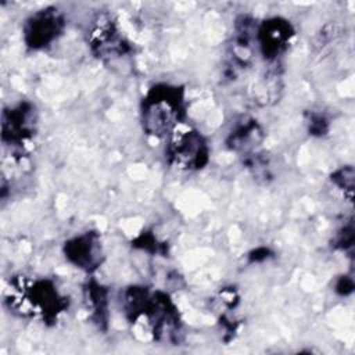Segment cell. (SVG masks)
<instances>
[{
    "instance_id": "6da1fadb",
    "label": "cell",
    "mask_w": 355,
    "mask_h": 355,
    "mask_svg": "<svg viewBox=\"0 0 355 355\" xmlns=\"http://www.w3.org/2000/svg\"><path fill=\"white\" fill-rule=\"evenodd\" d=\"M10 308L24 316H40L46 322H53L67 308V298L62 297L53 282L28 280L24 276L10 282L7 295Z\"/></svg>"
},
{
    "instance_id": "7a4b0ae2",
    "label": "cell",
    "mask_w": 355,
    "mask_h": 355,
    "mask_svg": "<svg viewBox=\"0 0 355 355\" xmlns=\"http://www.w3.org/2000/svg\"><path fill=\"white\" fill-rule=\"evenodd\" d=\"M184 116V92L172 85L151 87L141 101V125L154 137L171 136Z\"/></svg>"
},
{
    "instance_id": "3957f363",
    "label": "cell",
    "mask_w": 355,
    "mask_h": 355,
    "mask_svg": "<svg viewBox=\"0 0 355 355\" xmlns=\"http://www.w3.org/2000/svg\"><path fill=\"white\" fill-rule=\"evenodd\" d=\"M166 158L179 171H198L208 164L209 148L200 132L180 123L169 136Z\"/></svg>"
},
{
    "instance_id": "277c9868",
    "label": "cell",
    "mask_w": 355,
    "mask_h": 355,
    "mask_svg": "<svg viewBox=\"0 0 355 355\" xmlns=\"http://www.w3.org/2000/svg\"><path fill=\"white\" fill-rule=\"evenodd\" d=\"M64 24L62 14L55 7L39 10L25 21L24 42L33 50L47 47L61 35Z\"/></svg>"
},
{
    "instance_id": "5b68a950",
    "label": "cell",
    "mask_w": 355,
    "mask_h": 355,
    "mask_svg": "<svg viewBox=\"0 0 355 355\" xmlns=\"http://www.w3.org/2000/svg\"><path fill=\"white\" fill-rule=\"evenodd\" d=\"M36 114L29 103H21L6 110L1 118L3 141L11 146H25L35 135Z\"/></svg>"
},
{
    "instance_id": "8992f818",
    "label": "cell",
    "mask_w": 355,
    "mask_h": 355,
    "mask_svg": "<svg viewBox=\"0 0 355 355\" xmlns=\"http://www.w3.org/2000/svg\"><path fill=\"white\" fill-rule=\"evenodd\" d=\"M294 29L291 24L282 18L273 17L263 21L257 31V40L262 55L266 60H276L288 47Z\"/></svg>"
},
{
    "instance_id": "52a82bcc",
    "label": "cell",
    "mask_w": 355,
    "mask_h": 355,
    "mask_svg": "<svg viewBox=\"0 0 355 355\" xmlns=\"http://www.w3.org/2000/svg\"><path fill=\"white\" fill-rule=\"evenodd\" d=\"M65 258L86 272H93L101 263L103 250L100 237L94 232H86L71 240L64 245Z\"/></svg>"
},
{
    "instance_id": "ba28073f",
    "label": "cell",
    "mask_w": 355,
    "mask_h": 355,
    "mask_svg": "<svg viewBox=\"0 0 355 355\" xmlns=\"http://www.w3.org/2000/svg\"><path fill=\"white\" fill-rule=\"evenodd\" d=\"M89 40L93 51L101 58L122 55L128 47L115 24L108 17H101L94 24Z\"/></svg>"
},
{
    "instance_id": "9c48e42d",
    "label": "cell",
    "mask_w": 355,
    "mask_h": 355,
    "mask_svg": "<svg viewBox=\"0 0 355 355\" xmlns=\"http://www.w3.org/2000/svg\"><path fill=\"white\" fill-rule=\"evenodd\" d=\"M263 139V133L257 121L245 118L236 123L226 140L227 147L233 151H250Z\"/></svg>"
},
{
    "instance_id": "30bf717a",
    "label": "cell",
    "mask_w": 355,
    "mask_h": 355,
    "mask_svg": "<svg viewBox=\"0 0 355 355\" xmlns=\"http://www.w3.org/2000/svg\"><path fill=\"white\" fill-rule=\"evenodd\" d=\"M86 301L92 311V318L100 326L107 323L108 318V293L97 282H89L85 287Z\"/></svg>"
},
{
    "instance_id": "8fae6325",
    "label": "cell",
    "mask_w": 355,
    "mask_h": 355,
    "mask_svg": "<svg viewBox=\"0 0 355 355\" xmlns=\"http://www.w3.org/2000/svg\"><path fill=\"white\" fill-rule=\"evenodd\" d=\"M331 180L344 191H348V196L352 197L354 187V169L352 166H344L331 175Z\"/></svg>"
},
{
    "instance_id": "7c38bea8",
    "label": "cell",
    "mask_w": 355,
    "mask_h": 355,
    "mask_svg": "<svg viewBox=\"0 0 355 355\" xmlns=\"http://www.w3.org/2000/svg\"><path fill=\"white\" fill-rule=\"evenodd\" d=\"M324 125H326V121L323 119V116H322V115H313V116H311L309 130H311L312 133L322 135V132H326Z\"/></svg>"
},
{
    "instance_id": "4fadbf2b",
    "label": "cell",
    "mask_w": 355,
    "mask_h": 355,
    "mask_svg": "<svg viewBox=\"0 0 355 355\" xmlns=\"http://www.w3.org/2000/svg\"><path fill=\"white\" fill-rule=\"evenodd\" d=\"M352 288H354V283L349 277H341L336 286V290L340 293V294H349L352 293Z\"/></svg>"
}]
</instances>
